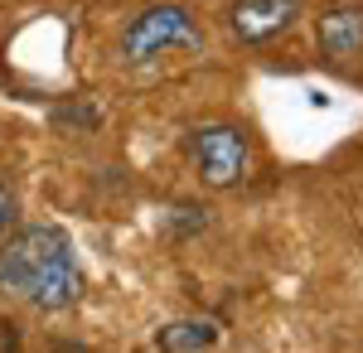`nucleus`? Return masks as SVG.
<instances>
[{
    "label": "nucleus",
    "mask_w": 363,
    "mask_h": 353,
    "mask_svg": "<svg viewBox=\"0 0 363 353\" xmlns=\"http://www.w3.org/2000/svg\"><path fill=\"white\" fill-rule=\"evenodd\" d=\"M194 164L203 184L233 189L247 174V136L238 126H203V131H194Z\"/></svg>",
    "instance_id": "7ed1b4c3"
},
{
    "label": "nucleus",
    "mask_w": 363,
    "mask_h": 353,
    "mask_svg": "<svg viewBox=\"0 0 363 353\" xmlns=\"http://www.w3.org/2000/svg\"><path fill=\"white\" fill-rule=\"evenodd\" d=\"M218 344V325L213 320H179V325H165L155 334V349L160 353H199Z\"/></svg>",
    "instance_id": "423d86ee"
},
{
    "label": "nucleus",
    "mask_w": 363,
    "mask_h": 353,
    "mask_svg": "<svg viewBox=\"0 0 363 353\" xmlns=\"http://www.w3.org/2000/svg\"><path fill=\"white\" fill-rule=\"evenodd\" d=\"M10 218H15V194H10L5 184H0V232L10 228Z\"/></svg>",
    "instance_id": "0eeeda50"
},
{
    "label": "nucleus",
    "mask_w": 363,
    "mask_h": 353,
    "mask_svg": "<svg viewBox=\"0 0 363 353\" xmlns=\"http://www.w3.org/2000/svg\"><path fill=\"white\" fill-rule=\"evenodd\" d=\"M301 15V0H233V34L242 44H267L296 25Z\"/></svg>",
    "instance_id": "20e7f679"
},
{
    "label": "nucleus",
    "mask_w": 363,
    "mask_h": 353,
    "mask_svg": "<svg viewBox=\"0 0 363 353\" xmlns=\"http://www.w3.org/2000/svg\"><path fill=\"white\" fill-rule=\"evenodd\" d=\"M199 44H203V34H199L194 10L179 0H165V5H150L131 20L121 54H126V63H150L169 49H199Z\"/></svg>",
    "instance_id": "f03ea898"
},
{
    "label": "nucleus",
    "mask_w": 363,
    "mask_h": 353,
    "mask_svg": "<svg viewBox=\"0 0 363 353\" xmlns=\"http://www.w3.org/2000/svg\"><path fill=\"white\" fill-rule=\"evenodd\" d=\"M0 291L29 300L34 310H68L87 291L83 262L73 252V237L63 228L34 223L20 228L0 247Z\"/></svg>",
    "instance_id": "f257e3e1"
},
{
    "label": "nucleus",
    "mask_w": 363,
    "mask_h": 353,
    "mask_svg": "<svg viewBox=\"0 0 363 353\" xmlns=\"http://www.w3.org/2000/svg\"><path fill=\"white\" fill-rule=\"evenodd\" d=\"M320 49L335 63L363 58V5L359 0H339L320 15Z\"/></svg>",
    "instance_id": "39448f33"
}]
</instances>
